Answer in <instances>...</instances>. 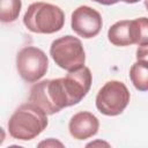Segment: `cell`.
I'll return each mask as SVG.
<instances>
[{
    "instance_id": "6da1fadb",
    "label": "cell",
    "mask_w": 148,
    "mask_h": 148,
    "mask_svg": "<svg viewBox=\"0 0 148 148\" xmlns=\"http://www.w3.org/2000/svg\"><path fill=\"white\" fill-rule=\"evenodd\" d=\"M47 113L35 103L20 105L8 120V132L12 138L29 141L38 136L47 126Z\"/></svg>"
},
{
    "instance_id": "7a4b0ae2",
    "label": "cell",
    "mask_w": 148,
    "mask_h": 148,
    "mask_svg": "<svg viewBox=\"0 0 148 148\" xmlns=\"http://www.w3.org/2000/svg\"><path fill=\"white\" fill-rule=\"evenodd\" d=\"M23 23L28 30L35 34H54L65 24V14L62 9L49 2L31 3L24 16Z\"/></svg>"
},
{
    "instance_id": "3957f363",
    "label": "cell",
    "mask_w": 148,
    "mask_h": 148,
    "mask_svg": "<svg viewBox=\"0 0 148 148\" xmlns=\"http://www.w3.org/2000/svg\"><path fill=\"white\" fill-rule=\"evenodd\" d=\"M29 102L38 105L47 114L58 113L69 106L61 77L43 80L35 83L30 89Z\"/></svg>"
},
{
    "instance_id": "277c9868",
    "label": "cell",
    "mask_w": 148,
    "mask_h": 148,
    "mask_svg": "<svg viewBox=\"0 0 148 148\" xmlns=\"http://www.w3.org/2000/svg\"><path fill=\"white\" fill-rule=\"evenodd\" d=\"M50 54L60 68L73 72L84 66L86 53L81 40L72 35L62 36L52 42Z\"/></svg>"
},
{
    "instance_id": "5b68a950",
    "label": "cell",
    "mask_w": 148,
    "mask_h": 148,
    "mask_svg": "<svg viewBox=\"0 0 148 148\" xmlns=\"http://www.w3.org/2000/svg\"><path fill=\"white\" fill-rule=\"evenodd\" d=\"M130 91L120 81H108L97 92L96 108L105 116L120 114L130 103Z\"/></svg>"
},
{
    "instance_id": "8992f818",
    "label": "cell",
    "mask_w": 148,
    "mask_h": 148,
    "mask_svg": "<svg viewBox=\"0 0 148 148\" xmlns=\"http://www.w3.org/2000/svg\"><path fill=\"white\" fill-rule=\"evenodd\" d=\"M16 68L20 76L25 82H37L47 72V56L43 50L36 46H25L16 54Z\"/></svg>"
},
{
    "instance_id": "52a82bcc",
    "label": "cell",
    "mask_w": 148,
    "mask_h": 148,
    "mask_svg": "<svg viewBox=\"0 0 148 148\" xmlns=\"http://www.w3.org/2000/svg\"><path fill=\"white\" fill-rule=\"evenodd\" d=\"M71 25L76 35L89 39L99 34L103 21L96 9L89 6H80L72 13Z\"/></svg>"
},
{
    "instance_id": "ba28073f",
    "label": "cell",
    "mask_w": 148,
    "mask_h": 148,
    "mask_svg": "<svg viewBox=\"0 0 148 148\" xmlns=\"http://www.w3.org/2000/svg\"><path fill=\"white\" fill-rule=\"evenodd\" d=\"M91 72L86 66L81 67L80 69L68 72L65 77H61L69 106L80 103L82 98L88 94L91 86Z\"/></svg>"
},
{
    "instance_id": "9c48e42d",
    "label": "cell",
    "mask_w": 148,
    "mask_h": 148,
    "mask_svg": "<svg viewBox=\"0 0 148 148\" xmlns=\"http://www.w3.org/2000/svg\"><path fill=\"white\" fill-rule=\"evenodd\" d=\"M99 128V121L96 116L88 111L75 113L68 125L71 135L76 140H86L94 136Z\"/></svg>"
},
{
    "instance_id": "30bf717a",
    "label": "cell",
    "mask_w": 148,
    "mask_h": 148,
    "mask_svg": "<svg viewBox=\"0 0 148 148\" xmlns=\"http://www.w3.org/2000/svg\"><path fill=\"white\" fill-rule=\"evenodd\" d=\"M109 42L116 46H128L135 44L132 20H123L112 24L108 31Z\"/></svg>"
},
{
    "instance_id": "8fae6325",
    "label": "cell",
    "mask_w": 148,
    "mask_h": 148,
    "mask_svg": "<svg viewBox=\"0 0 148 148\" xmlns=\"http://www.w3.org/2000/svg\"><path fill=\"white\" fill-rule=\"evenodd\" d=\"M130 79L139 91H148V64L136 61L131 66Z\"/></svg>"
},
{
    "instance_id": "7c38bea8",
    "label": "cell",
    "mask_w": 148,
    "mask_h": 148,
    "mask_svg": "<svg viewBox=\"0 0 148 148\" xmlns=\"http://www.w3.org/2000/svg\"><path fill=\"white\" fill-rule=\"evenodd\" d=\"M21 0H0V20L3 23L14 22L21 12Z\"/></svg>"
},
{
    "instance_id": "4fadbf2b",
    "label": "cell",
    "mask_w": 148,
    "mask_h": 148,
    "mask_svg": "<svg viewBox=\"0 0 148 148\" xmlns=\"http://www.w3.org/2000/svg\"><path fill=\"white\" fill-rule=\"evenodd\" d=\"M132 25L135 44L139 46L148 45V17L132 20Z\"/></svg>"
},
{
    "instance_id": "5bb4252c",
    "label": "cell",
    "mask_w": 148,
    "mask_h": 148,
    "mask_svg": "<svg viewBox=\"0 0 148 148\" xmlns=\"http://www.w3.org/2000/svg\"><path fill=\"white\" fill-rule=\"evenodd\" d=\"M136 59L148 64V45L139 46L136 50Z\"/></svg>"
},
{
    "instance_id": "9a60e30c",
    "label": "cell",
    "mask_w": 148,
    "mask_h": 148,
    "mask_svg": "<svg viewBox=\"0 0 148 148\" xmlns=\"http://www.w3.org/2000/svg\"><path fill=\"white\" fill-rule=\"evenodd\" d=\"M39 147H64V145L61 143V142H59V141H57V140H54V139H49V140H46V141H43V142H40L39 145H38Z\"/></svg>"
},
{
    "instance_id": "2e32d148",
    "label": "cell",
    "mask_w": 148,
    "mask_h": 148,
    "mask_svg": "<svg viewBox=\"0 0 148 148\" xmlns=\"http://www.w3.org/2000/svg\"><path fill=\"white\" fill-rule=\"evenodd\" d=\"M96 146H105V147H110V145L108 142H104V141H101V140H97V141H94V142H90L87 145V147H96Z\"/></svg>"
},
{
    "instance_id": "e0dca14e",
    "label": "cell",
    "mask_w": 148,
    "mask_h": 148,
    "mask_svg": "<svg viewBox=\"0 0 148 148\" xmlns=\"http://www.w3.org/2000/svg\"><path fill=\"white\" fill-rule=\"evenodd\" d=\"M95 2H98L101 5H105V6H110V5H114L117 3L119 0H92Z\"/></svg>"
},
{
    "instance_id": "ac0fdd59",
    "label": "cell",
    "mask_w": 148,
    "mask_h": 148,
    "mask_svg": "<svg viewBox=\"0 0 148 148\" xmlns=\"http://www.w3.org/2000/svg\"><path fill=\"white\" fill-rule=\"evenodd\" d=\"M119 1H123L126 3H135V2H139L140 0H119Z\"/></svg>"
},
{
    "instance_id": "d6986e66",
    "label": "cell",
    "mask_w": 148,
    "mask_h": 148,
    "mask_svg": "<svg viewBox=\"0 0 148 148\" xmlns=\"http://www.w3.org/2000/svg\"><path fill=\"white\" fill-rule=\"evenodd\" d=\"M145 6H146V8L148 9V0H145Z\"/></svg>"
}]
</instances>
